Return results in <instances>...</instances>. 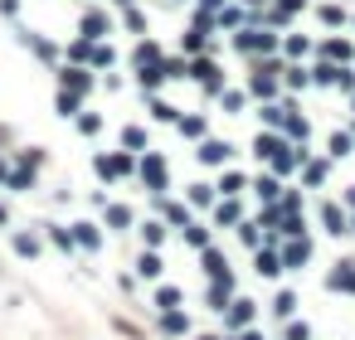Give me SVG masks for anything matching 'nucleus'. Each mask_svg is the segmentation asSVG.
Here are the masks:
<instances>
[{
    "instance_id": "obj_22",
    "label": "nucleus",
    "mask_w": 355,
    "mask_h": 340,
    "mask_svg": "<svg viewBox=\"0 0 355 340\" xmlns=\"http://www.w3.org/2000/svg\"><path fill=\"white\" fill-rule=\"evenodd\" d=\"M175 132H180L185 141H205V132H210V127H205V117L195 112V117H180V122H175Z\"/></svg>"
},
{
    "instance_id": "obj_29",
    "label": "nucleus",
    "mask_w": 355,
    "mask_h": 340,
    "mask_svg": "<svg viewBox=\"0 0 355 340\" xmlns=\"http://www.w3.org/2000/svg\"><path fill=\"white\" fill-rule=\"evenodd\" d=\"M78 132L83 136H97V132H103V112H78Z\"/></svg>"
},
{
    "instance_id": "obj_37",
    "label": "nucleus",
    "mask_w": 355,
    "mask_h": 340,
    "mask_svg": "<svg viewBox=\"0 0 355 340\" xmlns=\"http://www.w3.org/2000/svg\"><path fill=\"white\" fill-rule=\"evenodd\" d=\"M243 185H248V180L238 175V170H224V180H219V190H224V195H238Z\"/></svg>"
},
{
    "instance_id": "obj_47",
    "label": "nucleus",
    "mask_w": 355,
    "mask_h": 340,
    "mask_svg": "<svg viewBox=\"0 0 355 340\" xmlns=\"http://www.w3.org/2000/svg\"><path fill=\"white\" fill-rule=\"evenodd\" d=\"M141 239H146V243H161V239H166V229H161V223H146Z\"/></svg>"
},
{
    "instance_id": "obj_49",
    "label": "nucleus",
    "mask_w": 355,
    "mask_h": 340,
    "mask_svg": "<svg viewBox=\"0 0 355 340\" xmlns=\"http://www.w3.org/2000/svg\"><path fill=\"white\" fill-rule=\"evenodd\" d=\"M205 267H210L215 277H229V272H224V258H219V253H205Z\"/></svg>"
},
{
    "instance_id": "obj_19",
    "label": "nucleus",
    "mask_w": 355,
    "mask_h": 340,
    "mask_svg": "<svg viewBox=\"0 0 355 340\" xmlns=\"http://www.w3.org/2000/svg\"><path fill=\"white\" fill-rule=\"evenodd\" d=\"M282 53H287L292 64H302V59L312 53V39H307V34H287V39H282Z\"/></svg>"
},
{
    "instance_id": "obj_13",
    "label": "nucleus",
    "mask_w": 355,
    "mask_h": 340,
    "mask_svg": "<svg viewBox=\"0 0 355 340\" xmlns=\"http://www.w3.org/2000/svg\"><path fill=\"white\" fill-rule=\"evenodd\" d=\"M282 146H287V136H278V132H258V136H253V156H258V160H273Z\"/></svg>"
},
{
    "instance_id": "obj_24",
    "label": "nucleus",
    "mask_w": 355,
    "mask_h": 340,
    "mask_svg": "<svg viewBox=\"0 0 355 340\" xmlns=\"http://www.w3.org/2000/svg\"><path fill=\"white\" fill-rule=\"evenodd\" d=\"M122 151H151V146H146V127H136V122L122 127Z\"/></svg>"
},
{
    "instance_id": "obj_44",
    "label": "nucleus",
    "mask_w": 355,
    "mask_h": 340,
    "mask_svg": "<svg viewBox=\"0 0 355 340\" xmlns=\"http://www.w3.org/2000/svg\"><path fill=\"white\" fill-rule=\"evenodd\" d=\"M185 239H190V243H199V248H205V243H210V229H195V223H185Z\"/></svg>"
},
{
    "instance_id": "obj_50",
    "label": "nucleus",
    "mask_w": 355,
    "mask_h": 340,
    "mask_svg": "<svg viewBox=\"0 0 355 340\" xmlns=\"http://www.w3.org/2000/svg\"><path fill=\"white\" fill-rule=\"evenodd\" d=\"M0 15H5V20H15V15H20V0H0Z\"/></svg>"
},
{
    "instance_id": "obj_31",
    "label": "nucleus",
    "mask_w": 355,
    "mask_h": 340,
    "mask_svg": "<svg viewBox=\"0 0 355 340\" xmlns=\"http://www.w3.org/2000/svg\"><path fill=\"white\" fill-rule=\"evenodd\" d=\"M321 219H326V234H345V214H341L336 204H326V209H321Z\"/></svg>"
},
{
    "instance_id": "obj_21",
    "label": "nucleus",
    "mask_w": 355,
    "mask_h": 340,
    "mask_svg": "<svg viewBox=\"0 0 355 340\" xmlns=\"http://www.w3.org/2000/svg\"><path fill=\"white\" fill-rule=\"evenodd\" d=\"M341 73H345V64H331V59L312 69V78H317L321 88H341Z\"/></svg>"
},
{
    "instance_id": "obj_6",
    "label": "nucleus",
    "mask_w": 355,
    "mask_h": 340,
    "mask_svg": "<svg viewBox=\"0 0 355 340\" xmlns=\"http://www.w3.org/2000/svg\"><path fill=\"white\" fill-rule=\"evenodd\" d=\"M190 78L205 88L210 97H219V93H224V69H219L215 59H205V53H199V59H190Z\"/></svg>"
},
{
    "instance_id": "obj_11",
    "label": "nucleus",
    "mask_w": 355,
    "mask_h": 340,
    "mask_svg": "<svg viewBox=\"0 0 355 340\" xmlns=\"http://www.w3.org/2000/svg\"><path fill=\"white\" fill-rule=\"evenodd\" d=\"M199 160H205V165H224L229 156H234V146L229 141H215V136H205V141H199V151H195Z\"/></svg>"
},
{
    "instance_id": "obj_45",
    "label": "nucleus",
    "mask_w": 355,
    "mask_h": 340,
    "mask_svg": "<svg viewBox=\"0 0 355 340\" xmlns=\"http://www.w3.org/2000/svg\"><path fill=\"white\" fill-rule=\"evenodd\" d=\"M331 287H355V272H350V263H345V267L331 277Z\"/></svg>"
},
{
    "instance_id": "obj_7",
    "label": "nucleus",
    "mask_w": 355,
    "mask_h": 340,
    "mask_svg": "<svg viewBox=\"0 0 355 340\" xmlns=\"http://www.w3.org/2000/svg\"><path fill=\"white\" fill-rule=\"evenodd\" d=\"M278 73H282L278 64H258V69L248 73V93L263 97V102H273V97H278Z\"/></svg>"
},
{
    "instance_id": "obj_53",
    "label": "nucleus",
    "mask_w": 355,
    "mask_h": 340,
    "mask_svg": "<svg viewBox=\"0 0 355 340\" xmlns=\"http://www.w3.org/2000/svg\"><path fill=\"white\" fill-rule=\"evenodd\" d=\"M10 175H15V170H10L5 160H0V185H10Z\"/></svg>"
},
{
    "instance_id": "obj_48",
    "label": "nucleus",
    "mask_w": 355,
    "mask_h": 340,
    "mask_svg": "<svg viewBox=\"0 0 355 340\" xmlns=\"http://www.w3.org/2000/svg\"><path fill=\"white\" fill-rule=\"evenodd\" d=\"M297 209H302V195L287 190V195H282V214H297Z\"/></svg>"
},
{
    "instance_id": "obj_41",
    "label": "nucleus",
    "mask_w": 355,
    "mask_h": 340,
    "mask_svg": "<svg viewBox=\"0 0 355 340\" xmlns=\"http://www.w3.org/2000/svg\"><path fill=\"white\" fill-rule=\"evenodd\" d=\"M258 272H263V277H278V272H282V263H278L273 253H258Z\"/></svg>"
},
{
    "instance_id": "obj_2",
    "label": "nucleus",
    "mask_w": 355,
    "mask_h": 340,
    "mask_svg": "<svg viewBox=\"0 0 355 340\" xmlns=\"http://www.w3.org/2000/svg\"><path fill=\"white\" fill-rule=\"evenodd\" d=\"M234 44H238L243 53H273V49H282V39H278L273 29H258V25L234 29Z\"/></svg>"
},
{
    "instance_id": "obj_26",
    "label": "nucleus",
    "mask_w": 355,
    "mask_h": 340,
    "mask_svg": "<svg viewBox=\"0 0 355 340\" xmlns=\"http://www.w3.org/2000/svg\"><path fill=\"white\" fill-rule=\"evenodd\" d=\"M122 25H127L132 34H146V29H151V20H146V10H141V5H127V15H122Z\"/></svg>"
},
{
    "instance_id": "obj_12",
    "label": "nucleus",
    "mask_w": 355,
    "mask_h": 340,
    "mask_svg": "<svg viewBox=\"0 0 355 340\" xmlns=\"http://www.w3.org/2000/svg\"><path fill=\"white\" fill-rule=\"evenodd\" d=\"M161 83H171L161 64H146V69H136V88H141L146 97H151V93H161Z\"/></svg>"
},
{
    "instance_id": "obj_51",
    "label": "nucleus",
    "mask_w": 355,
    "mask_h": 340,
    "mask_svg": "<svg viewBox=\"0 0 355 340\" xmlns=\"http://www.w3.org/2000/svg\"><path fill=\"white\" fill-rule=\"evenodd\" d=\"M166 219H171V223H190V214H185L180 204H171V209H166Z\"/></svg>"
},
{
    "instance_id": "obj_35",
    "label": "nucleus",
    "mask_w": 355,
    "mask_h": 340,
    "mask_svg": "<svg viewBox=\"0 0 355 340\" xmlns=\"http://www.w3.org/2000/svg\"><path fill=\"white\" fill-rule=\"evenodd\" d=\"M307 258H312V243H307V239H292V248H287V263L297 267V263H307Z\"/></svg>"
},
{
    "instance_id": "obj_36",
    "label": "nucleus",
    "mask_w": 355,
    "mask_h": 340,
    "mask_svg": "<svg viewBox=\"0 0 355 340\" xmlns=\"http://www.w3.org/2000/svg\"><path fill=\"white\" fill-rule=\"evenodd\" d=\"M108 223H112V229H127V223H132V209H127V204H108Z\"/></svg>"
},
{
    "instance_id": "obj_10",
    "label": "nucleus",
    "mask_w": 355,
    "mask_h": 340,
    "mask_svg": "<svg viewBox=\"0 0 355 340\" xmlns=\"http://www.w3.org/2000/svg\"><path fill=\"white\" fill-rule=\"evenodd\" d=\"M132 64H136V69H146V64H166V53H161V44H156V39H146V34H141V39H136V49H132Z\"/></svg>"
},
{
    "instance_id": "obj_46",
    "label": "nucleus",
    "mask_w": 355,
    "mask_h": 340,
    "mask_svg": "<svg viewBox=\"0 0 355 340\" xmlns=\"http://www.w3.org/2000/svg\"><path fill=\"white\" fill-rule=\"evenodd\" d=\"M190 199H195V204H210L215 190H210V185H190Z\"/></svg>"
},
{
    "instance_id": "obj_3",
    "label": "nucleus",
    "mask_w": 355,
    "mask_h": 340,
    "mask_svg": "<svg viewBox=\"0 0 355 340\" xmlns=\"http://www.w3.org/2000/svg\"><path fill=\"white\" fill-rule=\"evenodd\" d=\"M136 170H141V185H146V190H156V195H166V190H171V170H166V156L146 151Z\"/></svg>"
},
{
    "instance_id": "obj_33",
    "label": "nucleus",
    "mask_w": 355,
    "mask_h": 340,
    "mask_svg": "<svg viewBox=\"0 0 355 340\" xmlns=\"http://www.w3.org/2000/svg\"><path fill=\"white\" fill-rule=\"evenodd\" d=\"M161 69H166V78H171V83H180V78H190V59H166Z\"/></svg>"
},
{
    "instance_id": "obj_56",
    "label": "nucleus",
    "mask_w": 355,
    "mask_h": 340,
    "mask_svg": "<svg viewBox=\"0 0 355 340\" xmlns=\"http://www.w3.org/2000/svg\"><path fill=\"white\" fill-rule=\"evenodd\" d=\"M122 5H136V0H122Z\"/></svg>"
},
{
    "instance_id": "obj_8",
    "label": "nucleus",
    "mask_w": 355,
    "mask_h": 340,
    "mask_svg": "<svg viewBox=\"0 0 355 340\" xmlns=\"http://www.w3.org/2000/svg\"><path fill=\"white\" fill-rule=\"evenodd\" d=\"M78 34L83 39H108L112 34V15L108 10H83L78 15Z\"/></svg>"
},
{
    "instance_id": "obj_14",
    "label": "nucleus",
    "mask_w": 355,
    "mask_h": 340,
    "mask_svg": "<svg viewBox=\"0 0 355 340\" xmlns=\"http://www.w3.org/2000/svg\"><path fill=\"white\" fill-rule=\"evenodd\" d=\"M205 44H210V29H185L180 34V49H185V59H199V53H205Z\"/></svg>"
},
{
    "instance_id": "obj_55",
    "label": "nucleus",
    "mask_w": 355,
    "mask_h": 340,
    "mask_svg": "<svg viewBox=\"0 0 355 340\" xmlns=\"http://www.w3.org/2000/svg\"><path fill=\"white\" fill-rule=\"evenodd\" d=\"M243 5H263V0H243Z\"/></svg>"
},
{
    "instance_id": "obj_27",
    "label": "nucleus",
    "mask_w": 355,
    "mask_h": 340,
    "mask_svg": "<svg viewBox=\"0 0 355 340\" xmlns=\"http://www.w3.org/2000/svg\"><path fill=\"white\" fill-rule=\"evenodd\" d=\"M326 170H331L326 160H302V180H307V185H321V180H326Z\"/></svg>"
},
{
    "instance_id": "obj_28",
    "label": "nucleus",
    "mask_w": 355,
    "mask_h": 340,
    "mask_svg": "<svg viewBox=\"0 0 355 340\" xmlns=\"http://www.w3.org/2000/svg\"><path fill=\"white\" fill-rule=\"evenodd\" d=\"M350 146H355V136H350V132H336L326 151H331V160H345V156H350Z\"/></svg>"
},
{
    "instance_id": "obj_38",
    "label": "nucleus",
    "mask_w": 355,
    "mask_h": 340,
    "mask_svg": "<svg viewBox=\"0 0 355 340\" xmlns=\"http://www.w3.org/2000/svg\"><path fill=\"white\" fill-rule=\"evenodd\" d=\"M20 165L39 170V165H44V146H25V151H20Z\"/></svg>"
},
{
    "instance_id": "obj_15",
    "label": "nucleus",
    "mask_w": 355,
    "mask_h": 340,
    "mask_svg": "<svg viewBox=\"0 0 355 340\" xmlns=\"http://www.w3.org/2000/svg\"><path fill=\"white\" fill-rule=\"evenodd\" d=\"M54 112H59L64 122H78V112H83V97H78V93H64V88H59V97H54Z\"/></svg>"
},
{
    "instance_id": "obj_30",
    "label": "nucleus",
    "mask_w": 355,
    "mask_h": 340,
    "mask_svg": "<svg viewBox=\"0 0 355 340\" xmlns=\"http://www.w3.org/2000/svg\"><path fill=\"white\" fill-rule=\"evenodd\" d=\"M10 190H20V195H29V190H34V170H29V165H20L15 175H10Z\"/></svg>"
},
{
    "instance_id": "obj_16",
    "label": "nucleus",
    "mask_w": 355,
    "mask_h": 340,
    "mask_svg": "<svg viewBox=\"0 0 355 340\" xmlns=\"http://www.w3.org/2000/svg\"><path fill=\"white\" fill-rule=\"evenodd\" d=\"M93 44H97V39H83V34H78V39L64 49V59H69V64H88V69H93Z\"/></svg>"
},
{
    "instance_id": "obj_17",
    "label": "nucleus",
    "mask_w": 355,
    "mask_h": 340,
    "mask_svg": "<svg viewBox=\"0 0 355 340\" xmlns=\"http://www.w3.org/2000/svg\"><path fill=\"white\" fill-rule=\"evenodd\" d=\"M321 53H326L331 64H350V59H355V44H350V39H326Z\"/></svg>"
},
{
    "instance_id": "obj_5",
    "label": "nucleus",
    "mask_w": 355,
    "mask_h": 340,
    "mask_svg": "<svg viewBox=\"0 0 355 340\" xmlns=\"http://www.w3.org/2000/svg\"><path fill=\"white\" fill-rule=\"evenodd\" d=\"M20 49H29L39 64H49V69H59V59H64V49L54 44V39H44L39 29H20Z\"/></svg>"
},
{
    "instance_id": "obj_42",
    "label": "nucleus",
    "mask_w": 355,
    "mask_h": 340,
    "mask_svg": "<svg viewBox=\"0 0 355 340\" xmlns=\"http://www.w3.org/2000/svg\"><path fill=\"white\" fill-rule=\"evenodd\" d=\"M136 267H141V277H156V272H161V258H156V253H141Z\"/></svg>"
},
{
    "instance_id": "obj_34",
    "label": "nucleus",
    "mask_w": 355,
    "mask_h": 340,
    "mask_svg": "<svg viewBox=\"0 0 355 340\" xmlns=\"http://www.w3.org/2000/svg\"><path fill=\"white\" fill-rule=\"evenodd\" d=\"M219 102H224V112H243L248 93H238V88H224V93H219Z\"/></svg>"
},
{
    "instance_id": "obj_25",
    "label": "nucleus",
    "mask_w": 355,
    "mask_h": 340,
    "mask_svg": "<svg viewBox=\"0 0 355 340\" xmlns=\"http://www.w3.org/2000/svg\"><path fill=\"white\" fill-rule=\"evenodd\" d=\"M112 64H117V49H112L108 39H97V44H93V69H112Z\"/></svg>"
},
{
    "instance_id": "obj_4",
    "label": "nucleus",
    "mask_w": 355,
    "mask_h": 340,
    "mask_svg": "<svg viewBox=\"0 0 355 340\" xmlns=\"http://www.w3.org/2000/svg\"><path fill=\"white\" fill-rule=\"evenodd\" d=\"M54 73H59V88H64V93H78V97H88V93H93V83H97L88 64H69V59H64Z\"/></svg>"
},
{
    "instance_id": "obj_40",
    "label": "nucleus",
    "mask_w": 355,
    "mask_h": 340,
    "mask_svg": "<svg viewBox=\"0 0 355 340\" xmlns=\"http://www.w3.org/2000/svg\"><path fill=\"white\" fill-rule=\"evenodd\" d=\"M219 223H238V204H234V195L219 199Z\"/></svg>"
},
{
    "instance_id": "obj_43",
    "label": "nucleus",
    "mask_w": 355,
    "mask_h": 340,
    "mask_svg": "<svg viewBox=\"0 0 355 340\" xmlns=\"http://www.w3.org/2000/svg\"><path fill=\"white\" fill-rule=\"evenodd\" d=\"M321 25H345V10L341 5H321Z\"/></svg>"
},
{
    "instance_id": "obj_1",
    "label": "nucleus",
    "mask_w": 355,
    "mask_h": 340,
    "mask_svg": "<svg viewBox=\"0 0 355 340\" xmlns=\"http://www.w3.org/2000/svg\"><path fill=\"white\" fill-rule=\"evenodd\" d=\"M136 151H103V156H93V170L103 180H127L132 170H136V160H132Z\"/></svg>"
},
{
    "instance_id": "obj_20",
    "label": "nucleus",
    "mask_w": 355,
    "mask_h": 340,
    "mask_svg": "<svg viewBox=\"0 0 355 340\" xmlns=\"http://www.w3.org/2000/svg\"><path fill=\"white\" fill-rule=\"evenodd\" d=\"M215 25H219V29H243V25H248V10H243V5H224V10L215 15Z\"/></svg>"
},
{
    "instance_id": "obj_18",
    "label": "nucleus",
    "mask_w": 355,
    "mask_h": 340,
    "mask_svg": "<svg viewBox=\"0 0 355 340\" xmlns=\"http://www.w3.org/2000/svg\"><path fill=\"white\" fill-rule=\"evenodd\" d=\"M146 107H151V117H156V122H171V127L180 122V112H175V107H171L161 93H151V97H146Z\"/></svg>"
},
{
    "instance_id": "obj_54",
    "label": "nucleus",
    "mask_w": 355,
    "mask_h": 340,
    "mask_svg": "<svg viewBox=\"0 0 355 340\" xmlns=\"http://www.w3.org/2000/svg\"><path fill=\"white\" fill-rule=\"evenodd\" d=\"M5 219H10V214H5V204H0V223H5Z\"/></svg>"
},
{
    "instance_id": "obj_32",
    "label": "nucleus",
    "mask_w": 355,
    "mask_h": 340,
    "mask_svg": "<svg viewBox=\"0 0 355 340\" xmlns=\"http://www.w3.org/2000/svg\"><path fill=\"white\" fill-rule=\"evenodd\" d=\"M253 190H258L263 199H278V195H282V185H278V175H258V180H253Z\"/></svg>"
},
{
    "instance_id": "obj_9",
    "label": "nucleus",
    "mask_w": 355,
    "mask_h": 340,
    "mask_svg": "<svg viewBox=\"0 0 355 340\" xmlns=\"http://www.w3.org/2000/svg\"><path fill=\"white\" fill-rule=\"evenodd\" d=\"M282 136L287 141H297V146H307V136H312V122L307 117H302V112L287 102V122H282Z\"/></svg>"
},
{
    "instance_id": "obj_39",
    "label": "nucleus",
    "mask_w": 355,
    "mask_h": 340,
    "mask_svg": "<svg viewBox=\"0 0 355 340\" xmlns=\"http://www.w3.org/2000/svg\"><path fill=\"white\" fill-rule=\"evenodd\" d=\"M73 239L88 243V248H97V229H93V223H73Z\"/></svg>"
},
{
    "instance_id": "obj_52",
    "label": "nucleus",
    "mask_w": 355,
    "mask_h": 340,
    "mask_svg": "<svg viewBox=\"0 0 355 340\" xmlns=\"http://www.w3.org/2000/svg\"><path fill=\"white\" fill-rule=\"evenodd\" d=\"M195 5H199V10H215V15H219V10L229 5V0H195Z\"/></svg>"
},
{
    "instance_id": "obj_23",
    "label": "nucleus",
    "mask_w": 355,
    "mask_h": 340,
    "mask_svg": "<svg viewBox=\"0 0 355 340\" xmlns=\"http://www.w3.org/2000/svg\"><path fill=\"white\" fill-rule=\"evenodd\" d=\"M282 83H287L292 93H302V88H312L317 78H312V69H302V64H292V69H282Z\"/></svg>"
},
{
    "instance_id": "obj_57",
    "label": "nucleus",
    "mask_w": 355,
    "mask_h": 340,
    "mask_svg": "<svg viewBox=\"0 0 355 340\" xmlns=\"http://www.w3.org/2000/svg\"><path fill=\"white\" fill-rule=\"evenodd\" d=\"M350 204H355V190H350Z\"/></svg>"
}]
</instances>
